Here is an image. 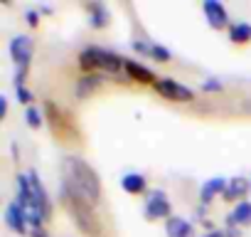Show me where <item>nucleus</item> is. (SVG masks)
I'll list each match as a JSON object with an SVG mask.
<instances>
[{
  "label": "nucleus",
  "mask_w": 251,
  "mask_h": 237,
  "mask_svg": "<svg viewBox=\"0 0 251 237\" xmlns=\"http://www.w3.org/2000/svg\"><path fill=\"white\" fill-rule=\"evenodd\" d=\"M202 237H226L224 232H219V230H209V232H204Z\"/></svg>",
  "instance_id": "obj_27"
},
{
  "label": "nucleus",
  "mask_w": 251,
  "mask_h": 237,
  "mask_svg": "<svg viewBox=\"0 0 251 237\" xmlns=\"http://www.w3.org/2000/svg\"><path fill=\"white\" fill-rule=\"evenodd\" d=\"M62 173H64V185L76 193L79 198H84L89 205H96L101 198V183L96 171L79 156H67L62 161Z\"/></svg>",
  "instance_id": "obj_2"
},
{
  "label": "nucleus",
  "mask_w": 251,
  "mask_h": 237,
  "mask_svg": "<svg viewBox=\"0 0 251 237\" xmlns=\"http://www.w3.org/2000/svg\"><path fill=\"white\" fill-rule=\"evenodd\" d=\"M25 18H27V23H30L32 28H37V23H40V13H37V10H27Z\"/></svg>",
  "instance_id": "obj_24"
},
{
  "label": "nucleus",
  "mask_w": 251,
  "mask_h": 237,
  "mask_svg": "<svg viewBox=\"0 0 251 237\" xmlns=\"http://www.w3.org/2000/svg\"><path fill=\"white\" fill-rule=\"evenodd\" d=\"M226 178H222V176H214V178H209V180H204L202 183V188H200V200H202V205H209L217 195H224V190H226Z\"/></svg>",
  "instance_id": "obj_9"
},
{
  "label": "nucleus",
  "mask_w": 251,
  "mask_h": 237,
  "mask_svg": "<svg viewBox=\"0 0 251 237\" xmlns=\"http://www.w3.org/2000/svg\"><path fill=\"white\" fill-rule=\"evenodd\" d=\"M59 195H62L64 207H67L69 215L74 217L76 227H79L81 232H86L89 237H96V235H99V225H96V217H94V205H89L84 198H79L76 193H72L64 183L59 185Z\"/></svg>",
  "instance_id": "obj_3"
},
{
  "label": "nucleus",
  "mask_w": 251,
  "mask_h": 237,
  "mask_svg": "<svg viewBox=\"0 0 251 237\" xmlns=\"http://www.w3.org/2000/svg\"><path fill=\"white\" fill-rule=\"evenodd\" d=\"M15 91H18V101H23V104H30L32 101V91L23 84V87H15ZM32 106V104H30Z\"/></svg>",
  "instance_id": "obj_21"
},
{
  "label": "nucleus",
  "mask_w": 251,
  "mask_h": 237,
  "mask_svg": "<svg viewBox=\"0 0 251 237\" xmlns=\"http://www.w3.org/2000/svg\"><path fill=\"white\" fill-rule=\"evenodd\" d=\"M79 67L81 69H106V72H118L121 67H126V62L113 55V52H106L101 47H86L81 55H79Z\"/></svg>",
  "instance_id": "obj_4"
},
{
  "label": "nucleus",
  "mask_w": 251,
  "mask_h": 237,
  "mask_svg": "<svg viewBox=\"0 0 251 237\" xmlns=\"http://www.w3.org/2000/svg\"><path fill=\"white\" fill-rule=\"evenodd\" d=\"M5 222H8V227H10L13 232H18V235H25L27 227H30V222H27V217H25V212H23V207H20L18 203H10V205H8V210H5Z\"/></svg>",
  "instance_id": "obj_10"
},
{
  "label": "nucleus",
  "mask_w": 251,
  "mask_h": 237,
  "mask_svg": "<svg viewBox=\"0 0 251 237\" xmlns=\"http://www.w3.org/2000/svg\"><path fill=\"white\" fill-rule=\"evenodd\" d=\"M15 188H18V200L15 203L23 207L30 227L40 230L42 222L50 217V198H47L45 185L40 183L37 173L30 171V173H20L15 178Z\"/></svg>",
  "instance_id": "obj_1"
},
{
  "label": "nucleus",
  "mask_w": 251,
  "mask_h": 237,
  "mask_svg": "<svg viewBox=\"0 0 251 237\" xmlns=\"http://www.w3.org/2000/svg\"><path fill=\"white\" fill-rule=\"evenodd\" d=\"M101 74H86V77H81L79 82H76V87H74V94H76V99H86L96 87H101Z\"/></svg>",
  "instance_id": "obj_15"
},
{
  "label": "nucleus",
  "mask_w": 251,
  "mask_h": 237,
  "mask_svg": "<svg viewBox=\"0 0 251 237\" xmlns=\"http://www.w3.org/2000/svg\"><path fill=\"white\" fill-rule=\"evenodd\" d=\"M121 185H123L126 193L141 195V193H146V176H141V173H126L121 178Z\"/></svg>",
  "instance_id": "obj_16"
},
{
  "label": "nucleus",
  "mask_w": 251,
  "mask_h": 237,
  "mask_svg": "<svg viewBox=\"0 0 251 237\" xmlns=\"http://www.w3.org/2000/svg\"><path fill=\"white\" fill-rule=\"evenodd\" d=\"M151 45H153V42L136 40V42H133V50H136V52H141V55H151Z\"/></svg>",
  "instance_id": "obj_22"
},
{
  "label": "nucleus",
  "mask_w": 251,
  "mask_h": 237,
  "mask_svg": "<svg viewBox=\"0 0 251 237\" xmlns=\"http://www.w3.org/2000/svg\"><path fill=\"white\" fill-rule=\"evenodd\" d=\"M155 91L163 94L165 99H173V101H192V89H187L177 79H168V77L158 79L155 82Z\"/></svg>",
  "instance_id": "obj_5"
},
{
  "label": "nucleus",
  "mask_w": 251,
  "mask_h": 237,
  "mask_svg": "<svg viewBox=\"0 0 251 237\" xmlns=\"http://www.w3.org/2000/svg\"><path fill=\"white\" fill-rule=\"evenodd\" d=\"M202 10H204L207 25H209L212 30H222V28H226V25H229V15H226V8H224V5L219 3V0H204Z\"/></svg>",
  "instance_id": "obj_8"
},
{
  "label": "nucleus",
  "mask_w": 251,
  "mask_h": 237,
  "mask_svg": "<svg viewBox=\"0 0 251 237\" xmlns=\"http://www.w3.org/2000/svg\"><path fill=\"white\" fill-rule=\"evenodd\" d=\"M25 118H27V126H30V129H40V126H42V111H40L37 106H27Z\"/></svg>",
  "instance_id": "obj_19"
},
{
  "label": "nucleus",
  "mask_w": 251,
  "mask_h": 237,
  "mask_svg": "<svg viewBox=\"0 0 251 237\" xmlns=\"http://www.w3.org/2000/svg\"><path fill=\"white\" fill-rule=\"evenodd\" d=\"M126 72H128V77L131 79H136V82H141V84H153L155 87V74L148 69V67H143V64H138L136 59H128L126 62Z\"/></svg>",
  "instance_id": "obj_12"
},
{
  "label": "nucleus",
  "mask_w": 251,
  "mask_h": 237,
  "mask_svg": "<svg viewBox=\"0 0 251 237\" xmlns=\"http://www.w3.org/2000/svg\"><path fill=\"white\" fill-rule=\"evenodd\" d=\"M229 40L234 45H246L251 40V25L249 23H234L229 28Z\"/></svg>",
  "instance_id": "obj_18"
},
{
  "label": "nucleus",
  "mask_w": 251,
  "mask_h": 237,
  "mask_svg": "<svg viewBox=\"0 0 251 237\" xmlns=\"http://www.w3.org/2000/svg\"><path fill=\"white\" fill-rule=\"evenodd\" d=\"M224 235H226V237H241V230H239L236 225H226Z\"/></svg>",
  "instance_id": "obj_25"
},
{
  "label": "nucleus",
  "mask_w": 251,
  "mask_h": 237,
  "mask_svg": "<svg viewBox=\"0 0 251 237\" xmlns=\"http://www.w3.org/2000/svg\"><path fill=\"white\" fill-rule=\"evenodd\" d=\"M89 15H91V28H106L111 15H108V8L103 3H89L86 5Z\"/></svg>",
  "instance_id": "obj_17"
},
{
  "label": "nucleus",
  "mask_w": 251,
  "mask_h": 237,
  "mask_svg": "<svg viewBox=\"0 0 251 237\" xmlns=\"http://www.w3.org/2000/svg\"><path fill=\"white\" fill-rule=\"evenodd\" d=\"M226 225H251V203L249 200H239L236 207L226 215Z\"/></svg>",
  "instance_id": "obj_14"
},
{
  "label": "nucleus",
  "mask_w": 251,
  "mask_h": 237,
  "mask_svg": "<svg viewBox=\"0 0 251 237\" xmlns=\"http://www.w3.org/2000/svg\"><path fill=\"white\" fill-rule=\"evenodd\" d=\"M170 200L163 190H153L148 198H146V215L148 220H160V217H168L170 220Z\"/></svg>",
  "instance_id": "obj_6"
},
{
  "label": "nucleus",
  "mask_w": 251,
  "mask_h": 237,
  "mask_svg": "<svg viewBox=\"0 0 251 237\" xmlns=\"http://www.w3.org/2000/svg\"><path fill=\"white\" fill-rule=\"evenodd\" d=\"M249 188H251V183L246 180V178H241V176H236V178H229V183H226V190H224V200H229V203H234L236 198H244L246 193H249Z\"/></svg>",
  "instance_id": "obj_13"
},
{
  "label": "nucleus",
  "mask_w": 251,
  "mask_h": 237,
  "mask_svg": "<svg viewBox=\"0 0 251 237\" xmlns=\"http://www.w3.org/2000/svg\"><path fill=\"white\" fill-rule=\"evenodd\" d=\"M165 232H168V237H195V227L185 217L165 220Z\"/></svg>",
  "instance_id": "obj_11"
},
{
  "label": "nucleus",
  "mask_w": 251,
  "mask_h": 237,
  "mask_svg": "<svg viewBox=\"0 0 251 237\" xmlns=\"http://www.w3.org/2000/svg\"><path fill=\"white\" fill-rule=\"evenodd\" d=\"M10 55L18 64V69H27L32 59V40L27 35H18L10 40Z\"/></svg>",
  "instance_id": "obj_7"
},
{
  "label": "nucleus",
  "mask_w": 251,
  "mask_h": 237,
  "mask_svg": "<svg viewBox=\"0 0 251 237\" xmlns=\"http://www.w3.org/2000/svg\"><path fill=\"white\" fill-rule=\"evenodd\" d=\"M5 114H8V99L0 96V116H5Z\"/></svg>",
  "instance_id": "obj_26"
},
{
  "label": "nucleus",
  "mask_w": 251,
  "mask_h": 237,
  "mask_svg": "<svg viewBox=\"0 0 251 237\" xmlns=\"http://www.w3.org/2000/svg\"><path fill=\"white\" fill-rule=\"evenodd\" d=\"M151 57L153 59H158V62H170V50L168 47H163V45H151Z\"/></svg>",
  "instance_id": "obj_20"
},
{
  "label": "nucleus",
  "mask_w": 251,
  "mask_h": 237,
  "mask_svg": "<svg viewBox=\"0 0 251 237\" xmlns=\"http://www.w3.org/2000/svg\"><path fill=\"white\" fill-rule=\"evenodd\" d=\"M30 235H32V237H50V235H47V232H45L42 227H40V230H32Z\"/></svg>",
  "instance_id": "obj_28"
},
{
  "label": "nucleus",
  "mask_w": 251,
  "mask_h": 237,
  "mask_svg": "<svg viewBox=\"0 0 251 237\" xmlns=\"http://www.w3.org/2000/svg\"><path fill=\"white\" fill-rule=\"evenodd\" d=\"M202 89H204V91H219V89H222V84H219L217 79H209V82H204V84H202Z\"/></svg>",
  "instance_id": "obj_23"
}]
</instances>
